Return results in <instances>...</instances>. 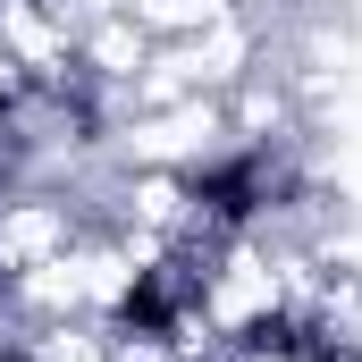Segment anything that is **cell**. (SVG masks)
<instances>
[{"instance_id": "6da1fadb", "label": "cell", "mask_w": 362, "mask_h": 362, "mask_svg": "<svg viewBox=\"0 0 362 362\" xmlns=\"http://www.w3.org/2000/svg\"><path fill=\"white\" fill-rule=\"evenodd\" d=\"M76 236H85V211L68 194H51V185H8L0 194V278H25L59 253H76Z\"/></svg>"}, {"instance_id": "7a4b0ae2", "label": "cell", "mask_w": 362, "mask_h": 362, "mask_svg": "<svg viewBox=\"0 0 362 362\" xmlns=\"http://www.w3.org/2000/svg\"><path fill=\"white\" fill-rule=\"evenodd\" d=\"M0 59L25 85H85V68H76V17L59 0H0Z\"/></svg>"}, {"instance_id": "3957f363", "label": "cell", "mask_w": 362, "mask_h": 362, "mask_svg": "<svg viewBox=\"0 0 362 362\" xmlns=\"http://www.w3.org/2000/svg\"><path fill=\"white\" fill-rule=\"evenodd\" d=\"M144 59H152V34H144L127 8H110V17H85V25H76V68H85V85H135Z\"/></svg>"}]
</instances>
